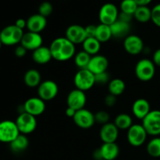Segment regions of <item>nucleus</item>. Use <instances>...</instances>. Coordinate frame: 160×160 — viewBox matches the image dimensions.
<instances>
[{
    "label": "nucleus",
    "instance_id": "20e7f679",
    "mask_svg": "<svg viewBox=\"0 0 160 160\" xmlns=\"http://www.w3.org/2000/svg\"><path fill=\"white\" fill-rule=\"evenodd\" d=\"M73 83L77 89L85 92L95 84V74L88 69L79 70L75 74Z\"/></svg>",
    "mask_w": 160,
    "mask_h": 160
},
{
    "label": "nucleus",
    "instance_id": "4468645a",
    "mask_svg": "<svg viewBox=\"0 0 160 160\" xmlns=\"http://www.w3.org/2000/svg\"><path fill=\"white\" fill-rule=\"evenodd\" d=\"M23 112H26L34 117L40 116L45 110V102L38 97H32L27 100L23 106Z\"/></svg>",
    "mask_w": 160,
    "mask_h": 160
},
{
    "label": "nucleus",
    "instance_id": "72a5a7b5",
    "mask_svg": "<svg viewBox=\"0 0 160 160\" xmlns=\"http://www.w3.org/2000/svg\"><path fill=\"white\" fill-rule=\"evenodd\" d=\"M53 11V6L49 2H43L40 4L38 8V13L45 17V18L49 17Z\"/></svg>",
    "mask_w": 160,
    "mask_h": 160
},
{
    "label": "nucleus",
    "instance_id": "a878e982",
    "mask_svg": "<svg viewBox=\"0 0 160 160\" xmlns=\"http://www.w3.org/2000/svg\"><path fill=\"white\" fill-rule=\"evenodd\" d=\"M29 145V140L24 134H20L10 144L9 147L13 152L20 153L25 151Z\"/></svg>",
    "mask_w": 160,
    "mask_h": 160
},
{
    "label": "nucleus",
    "instance_id": "f704fd0d",
    "mask_svg": "<svg viewBox=\"0 0 160 160\" xmlns=\"http://www.w3.org/2000/svg\"><path fill=\"white\" fill-rule=\"evenodd\" d=\"M95 123H98L102 124V126L106 123H109V115L107 112L106 111H98L95 114Z\"/></svg>",
    "mask_w": 160,
    "mask_h": 160
},
{
    "label": "nucleus",
    "instance_id": "ea45409f",
    "mask_svg": "<svg viewBox=\"0 0 160 160\" xmlns=\"http://www.w3.org/2000/svg\"><path fill=\"white\" fill-rule=\"evenodd\" d=\"M27 52L28 50L24 48L23 46H22L21 45H18L17 48H15V51H14V53H15V56L18 58H23L26 56Z\"/></svg>",
    "mask_w": 160,
    "mask_h": 160
},
{
    "label": "nucleus",
    "instance_id": "c85d7f7f",
    "mask_svg": "<svg viewBox=\"0 0 160 160\" xmlns=\"http://www.w3.org/2000/svg\"><path fill=\"white\" fill-rule=\"evenodd\" d=\"M114 124L119 130H128L133 125V120L128 114L120 113L116 117Z\"/></svg>",
    "mask_w": 160,
    "mask_h": 160
},
{
    "label": "nucleus",
    "instance_id": "412c9836",
    "mask_svg": "<svg viewBox=\"0 0 160 160\" xmlns=\"http://www.w3.org/2000/svg\"><path fill=\"white\" fill-rule=\"evenodd\" d=\"M112 35L116 38H125L130 35L131 31V23L117 20L110 25Z\"/></svg>",
    "mask_w": 160,
    "mask_h": 160
},
{
    "label": "nucleus",
    "instance_id": "a19ab883",
    "mask_svg": "<svg viewBox=\"0 0 160 160\" xmlns=\"http://www.w3.org/2000/svg\"><path fill=\"white\" fill-rule=\"evenodd\" d=\"M133 17H134V16L133 15H131V14H128V13H125V12H121L119 13L118 20H121V21H123V22H126V23H131V21L132 20Z\"/></svg>",
    "mask_w": 160,
    "mask_h": 160
},
{
    "label": "nucleus",
    "instance_id": "a211bd4d",
    "mask_svg": "<svg viewBox=\"0 0 160 160\" xmlns=\"http://www.w3.org/2000/svg\"><path fill=\"white\" fill-rule=\"evenodd\" d=\"M108 67H109V61L107 58L102 55L98 54L92 56L87 69L96 75L107 71Z\"/></svg>",
    "mask_w": 160,
    "mask_h": 160
},
{
    "label": "nucleus",
    "instance_id": "49530a36",
    "mask_svg": "<svg viewBox=\"0 0 160 160\" xmlns=\"http://www.w3.org/2000/svg\"><path fill=\"white\" fill-rule=\"evenodd\" d=\"M93 157L95 160H102V153L100 151V148H97L96 150H95L93 152Z\"/></svg>",
    "mask_w": 160,
    "mask_h": 160
},
{
    "label": "nucleus",
    "instance_id": "9b49d317",
    "mask_svg": "<svg viewBox=\"0 0 160 160\" xmlns=\"http://www.w3.org/2000/svg\"><path fill=\"white\" fill-rule=\"evenodd\" d=\"M73 120L75 124L80 128L89 129L95 123V114L84 108L77 111L74 117H73Z\"/></svg>",
    "mask_w": 160,
    "mask_h": 160
},
{
    "label": "nucleus",
    "instance_id": "ddd939ff",
    "mask_svg": "<svg viewBox=\"0 0 160 160\" xmlns=\"http://www.w3.org/2000/svg\"><path fill=\"white\" fill-rule=\"evenodd\" d=\"M65 38H67L70 42L74 44L75 45L83 44V42L87 38L85 28L79 24L70 25L66 31Z\"/></svg>",
    "mask_w": 160,
    "mask_h": 160
},
{
    "label": "nucleus",
    "instance_id": "393cba45",
    "mask_svg": "<svg viewBox=\"0 0 160 160\" xmlns=\"http://www.w3.org/2000/svg\"><path fill=\"white\" fill-rule=\"evenodd\" d=\"M82 45L83 50L92 56L98 55L101 49V42L96 38H87Z\"/></svg>",
    "mask_w": 160,
    "mask_h": 160
},
{
    "label": "nucleus",
    "instance_id": "c9c22d12",
    "mask_svg": "<svg viewBox=\"0 0 160 160\" xmlns=\"http://www.w3.org/2000/svg\"><path fill=\"white\" fill-rule=\"evenodd\" d=\"M152 21L156 26L160 28V3L152 9Z\"/></svg>",
    "mask_w": 160,
    "mask_h": 160
},
{
    "label": "nucleus",
    "instance_id": "5701e85b",
    "mask_svg": "<svg viewBox=\"0 0 160 160\" xmlns=\"http://www.w3.org/2000/svg\"><path fill=\"white\" fill-rule=\"evenodd\" d=\"M99 148L104 160H115L120 154V147L116 142L103 143Z\"/></svg>",
    "mask_w": 160,
    "mask_h": 160
},
{
    "label": "nucleus",
    "instance_id": "f257e3e1",
    "mask_svg": "<svg viewBox=\"0 0 160 160\" xmlns=\"http://www.w3.org/2000/svg\"><path fill=\"white\" fill-rule=\"evenodd\" d=\"M52 59L59 62H64L70 59L75 56L76 48L74 44L67 38L61 37L54 39L49 46Z\"/></svg>",
    "mask_w": 160,
    "mask_h": 160
},
{
    "label": "nucleus",
    "instance_id": "e433bc0d",
    "mask_svg": "<svg viewBox=\"0 0 160 160\" xmlns=\"http://www.w3.org/2000/svg\"><path fill=\"white\" fill-rule=\"evenodd\" d=\"M95 84H107V83H109V81H111V80H109V75L107 73V71L95 75Z\"/></svg>",
    "mask_w": 160,
    "mask_h": 160
},
{
    "label": "nucleus",
    "instance_id": "f3484780",
    "mask_svg": "<svg viewBox=\"0 0 160 160\" xmlns=\"http://www.w3.org/2000/svg\"><path fill=\"white\" fill-rule=\"evenodd\" d=\"M99 135L103 143H114L119 137V129L114 123L109 122L102 126Z\"/></svg>",
    "mask_w": 160,
    "mask_h": 160
},
{
    "label": "nucleus",
    "instance_id": "c756f323",
    "mask_svg": "<svg viewBox=\"0 0 160 160\" xmlns=\"http://www.w3.org/2000/svg\"><path fill=\"white\" fill-rule=\"evenodd\" d=\"M134 18L140 23H147L152 19V9L148 6H138L134 14Z\"/></svg>",
    "mask_w": 160,
    "mask_h": 160
},
{
    "label": "nucleus",
    "instance_id": "58836bf2",
    "mask_svg": "<svg viewBox=\"0 0 160 160\" xmlns=\"http://www.w3.org/2000/svg\"><path fill=\"white\" fill-rule=\"evenodd\" d=\"M85 32L87 34V38H95L96 26L93 24L88 25L87 27H85Z\"/></svg>",
    "mask_w": 160,
    "mask_h": 160
},
{
    "label": "nucleus",
    "instance_id": "f03ea898",
    "mask_svg": "<svg viewBox=\"0 0 160 160\" xmlns=\"http://www.w3.org/2000/svg\"><path fill=\"white\" fill-rule=\"evenodd\" d=\"M23 34V30L17 28L15 24L9 25L0 31V40L2 45L12 46L20 43Z\"/></svg>",
    "mask_w": 160,
    "mask_h": 160
},
{
    "label": "nucleus",
    "instance_id": "f8f14e48",
    "mask_svg": "<svg viewBox=\"0 0 160 160\" xmlns=\"http://www.w3.org/2000/svg\"><path fill=\"white\" fill-rule=\"evenodd\" d=\"M86 102H87V97L85 92L79 89H73L67 95V106L75 109L76 111L84 109Z\"/></svg>",
    "mask_w": 160,
    "mask_h": 160
},
{
    "label": "nucleus",
    "instance_id": "6e6552de",
    "mask_svg": "<svg viewBox=\"0 0 160 160\" xmlns=\"http://www.w3.org/2000/svg\"><path fill=\"white\" fill-rule=\"evenodd\" d=\"M148 133L142 124H133L128 130V141L134 147H140L145 142Z\"/></svg>",
    "mask_w": 160,
    "mask_h": 160
},
{
    "label": "nucleus",
    "instance_id": "09e8293b",
    "mask_svg": "<svg viewBox=\"0 0 160 160\" xmlns=\"http://www.w3.org/2000/svg\"><path fill=\"white\" fill-rule=\"evenodd\" d=\"M102 160H104V159H102Z\"/></svg>",
    "mask_w": 160,
    "mask_h": 160
},
{
    "label": "nucleus",
    "instance_id": "1a4fd4ad",
    "mask_svg": "<svg viewBox=\"0 0 160 160\" xmlns=\"http://www.w3.org/2000/svg\"><path fill=\"white\" fill-rule=\"evenodd\" d=\"M59 87L55 81L52 80L44 81L38 87V95L43 101H51L58 95Z\"/></svg>",
    "mask_w": 160,
    "mask_h": 160
},
{
    "label": "nucleus",
    "instance_id": "aec40b11",
    "mask_svg": "<svg viewBox=\"0 0 160 160\" xmlns=\"http://www.w3.org/2000/svg\"><path fill=\"white\" fill-rule=\"evenodd\" d=\"M151 111V106L148 100L145 98H138L133 103L132 112L135 117L139 120H143Z\"/></svg>",
    "mask_w": 160,
    "mask_h": 160
},
{
    "label": "nucleus",
    "instance_id": "c03bdc74",
    "mask_svg": "<svg viewBox=\"0 0 160 160\" xmlns=\"http://www.w3.org/2000/svg\"><path fill=\"white\" fill-rule=\"evenodd\" d=\"M138 6H148L152 0H134Z\"/></svg>",
    "mask_w": 160,
    "mask_h": 160
},
{
    "label": "nucleus",
    "instance_id": "4c0bfd02",
    "mask_svg": "<svg viewBox=\"0 0 160 160\" xmlns=\"http://www.w3.org/2000/svg\"><path fill=\"white\" fill-rule=\"evenodd\" d=\"M105 104L108 106V107H112L117 103V96L109 94L105 98Z\"/></svg>",
    "mask_w": 160,
    "mask_h": 160
},
{
    "label": "nucleus",
    "instance_id": "37998d69",
    "mask_svg": "<svg viewBox=\"0 0 160 160\" xmlns=\"http://www.w3.org/2000/svg\"><path fill=\"white\" fill-rule=\"evenodd\" d=\"M15 25L17 28H20V29L23 30L25 28H27V20H25L23 18L18 19V20H16Z\"/></svg>",
    "mask_w": 160,
    "mask_h": 160
},
{
    "label": "nucleus",
    "instance_id": "8fccbe9b",
    "mask_svg": "<svg viewBox=\"0 0 160 160\" xmlns=\"http://www.w3.org/2000/svg\"><path fill=\"white\" fill-rule=\"evenodd\" d=\"M120 1H122V0H120Z\"/></svg>",
    "mask_w": 160,
    "mask_h": 160
},
{
    "label": "nucleus",
    "instance_id": "b1692460",
    "mask_svg": "<svg viewBox=\"0 0 160 160\" xmlns=\"http://www.w3.org/2000/svg\"><path fill=\"white\" fill-rule=\"evenodd\" d=\"M23 81L28 87L36 88L38 87L39 84L42 83V77L38 70L31 69L25 73L23 76Z\"/></svg>",
    "mask_w": 160,
    "mask_h": 160
},
{
    "label": "nucleus",
    "instance_id": "4be33fe9",
    "mask_svg": "<svg viewBox=\"0 0 160 160\" xmlns=\"http://www.w3.org/2000/svg\"><path fill=\"white\" fill-rule=\"evenodd\" d=\"M32 59L34 62L40 65L48 63L52 59V56L49 47L42 45L33 51Z\"/></svg>",
    "mask_w": 160,
    "mask_h": 160
},
{
    "label": "nucleus",
    "instance_id": "de8ad7c7",
    "mask_svg": "<svg viewBox=\"0 0 160 160\" xmlns=\"http://www.w3.org/2000/svg\"><path fill=\"white\" fill-rule=\"evenodd\" d=\"M2 43L1 40H0V49H1V48H2Z\"/></svg>",
    "mask_w": 160,
    "mask_h": 160
},
{
    "label": "nucleus",
    "instance_id": "cd10ccee",
    "mask_svg": "<svg viewBox=\"0 0 160 160\" xmlns=\"http://www.w3.org/2000/svg\"><path fill=\"white\" fill-rule=\"evenodd\" d=\"M95 38H96L101 43L106 42H108V41L110 40L112 38L110 26L102 24V23H100V24L97 25Z\"/></svg>",
    "mask_w": 160,
    "mask_h": 160
},
{
    "label": "nucleus",
    "instance_id": "a18cd8bd",
    "mask_svg": "<svg viewBox=\"0 0 160 160\" xmlns=\"http://www.w3.org/2000/svg\"><path fill=\"white\" fill-rule=\"evenodd\" d=\"M76 112H77V111L75 110V109H72V108L68 107V106H67V109H66L65 112H66V115H67V117H70V118H73V117H74Z\"/></svg>",
    "mask_w": 160,
    "mask_h": 160
},
{
    "label": "nucleus",
    "instance_id": "0eeeda50",
    "mask_svg": "<svg viewBox=\"0 0 160 160\" xmlns=\"http://www.w3.org/2000/svg\"><path fill=\"white\" fill-rule=\"evenodd\" d=\"M20 134L16 122L12 120L0 122V142L10 144Z\"/></svg>",
    "mask_w": 160,
    "mask_h": 160
},
{
    "label": "nucleus",
    "instance_id": "79ce46f5",
    "mask_svg": "<svg viewBox=\"0 0 160 160\" xmlns=\"http://www.w3.org/2000/svg\"><path fill=\"white\" fill-rule=\"evenodd\" d=\"M152 61L155 63V65L160 67V48H158L154 52Z\"/></svg>",
    "mask_w": 160,
    "mask_h": 160
},
{
    "label": "nucleus",
    "instance_id": "7c9ffc66",
    "mask_svg": "<svg viewBox=\"0 0 160 160\" xmlns=\"http://www.w3.org/2000/svg\"><path fill=\"white\" fill-rule=\"evenodd\" d=\"M92 56L84 52V50L77 53L74 56V62L77 67L79 68V70L83 69H87L88 67V64L90 62Z\"/></svg>",
    "mask_w": 160,
    "mask_h": 160
},
{
    "label": "nucleus",
    "instance_id": "dca6fc26",
    "mask_svg": "<svg viewBox=\"0 0 160 160\" xmlns=\"http://www.w3.org/2000/svg\"><path fill=\"white\" fill-rule=\"evenodd\" d=\"M42 42H43V39L39 33L28 31L23 34L20 44L22 46L24 47L28 51L33 52L38 48L39 47L42 46Z\"/></svg>",
    "mask_w": 160,
    "mask_h": 160
},
{
    "label": "nucleus",
    "instance_id": "2f4dec72",
    "mask_svg": "<svg viewBox=\"0 0 160 160\" xmlns=\"http://www.w3.org/2000/svg\"><path fill=\"white\" fill-rule=\"evenodd\" d=\"M148 154L154 158L160 157V138L155 137L149 141L146 147Z\"/></svg>",
    "mask_w": 160,
    "mask_h": 160
},
{
    "label": "nucleus",
    "instance_id": "7ed1b4c3",
    "mask_svg": "<svg viewBox=\"0 0 160 160\" xmlns=\"http://www.w3.org/2000/svg\"><path fill=\"white\" fill-rule=\"evenodd\" d=\"M156 73V65L152 60L142 59L135 66V75L141 81L147 82L154 78Z\"/></svg>",
    "mask_w": 160,
    "mask_h": 160
},
{
    "label": "nucleus",
    "instance_id": "6ab92c4d",
    "mask_svg": "<svg viewBox=\"0 0 160 160\" xmlns=\"http://www.w3.org/2000/svg\"><path fill=\"white\" fill-rule=\"evenodd\" d=\"M47 25V20L41 14H33L27 20V28L28 31L39 33L45 30Z\"/></svg>",
    "mask_w": 160,
    "mask_h": 160
},
{
    "label": "nucleus",
    "instance_id": "473e14b6",
    "mask_svg": "<svg viewBox=\"0 0 160 160\" xmlns=\"http://www.w3.org/2000/svg\"><path fill=\"white\" fill-rule=\"evenodd\" d=\"M138 7V6L134 0H122L121 3H120L121 12L131 14V15L133 16H134Z\"/></svg>",
    "mask_w": 160,
    "mask_h": 160
},
{
    "label": "nucleus",
    "instance_id": "bb28decb",
    "mask_svg": "<svg viewBox=\"0 0 160 160\" xmlns=\"http://www.w3.org/2000/svg\"><path fill=\"white\" fill-rule=\"evenodd\" d=\"M126 89V84L124 81L120 78H114L111 80L109 83L108 90L109 93L115 96L121 95Z\"/></svg>",
    "mask_w": 160,
    "mask_h": 160
},
{
    "label": "nucleus",
    "instance_id": "2eb2a0df",
    "mask_svg": "<svg viewBox=\"0 0 160 160\" xmlns=\"http://www.w3.org/2000/svg\"><path fill=\"white\" fill-rule=\"evenodd\" d=\"M123 47L127 52L133 56H136L143 51L144 42L139 36L130 34L124 38Z\"/></svg>",
    "mask_w": 160,
    "mask_h": 160
},
{
    "label": "nucleus",
    "instance_id": "423d86ee",
    "mask_svg": "<svg viewBox=\"0 0 160 160\" xmlns=\"http://www.w3.org/2000/svg\"><path fill=\"white\" fill-rule=\"evenodd\" d=\"M15 122L20 134L24 135L31 134L37 128L36 117L26 112H20Z\"/></svg>",
    "mask_w": 160,
    "mask_h": 160
},
{
    "label": "nucleus",
    "instance_id": "9d476101",
    "mask_svg": "<svg viewBox=\"0 0 160 160\" xmlns=\"http://www.w3.org/2000/svg\"><path fill=\"white\" fill-rule=\"evenodd\" d=\"M119 11L117 6L110 2L106 3L101 7L98 13V18L102 24L112 25L118 20Z\"/></svg>",
    "mask_w": 160,
    "mask_h": 160
},
{
    "label": "nucleus",
    "instance_id": "39448f33",
    "mask_svg": "<svg viewBox=\"0 0 160 160\" xmlns=\"http://www.w3.org/2000/svg\"><path fill=\"white\" fill-rule=\"evenodd\" d=\"M142 126L148 135H160V110H151L149 113L142 120Z\"/></svg>",
    "mask_w": 160,
    "mask_h": 160
}]
</instances>
